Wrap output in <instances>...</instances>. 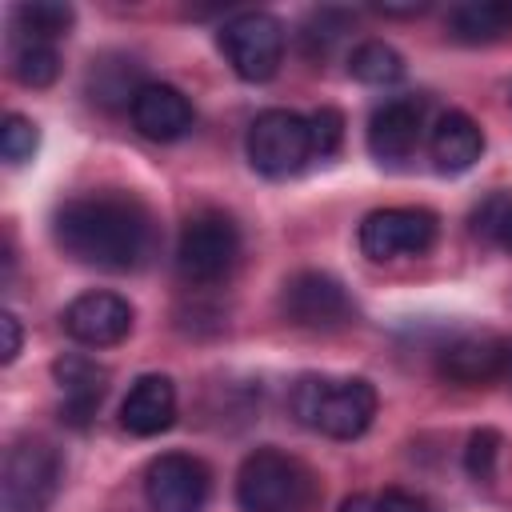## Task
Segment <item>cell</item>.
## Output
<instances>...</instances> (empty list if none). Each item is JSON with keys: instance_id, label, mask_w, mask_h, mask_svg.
Returning a JSON list of instances; mask_svg holds the SVG:
<instances>
[{"instance_id": "cell-1", "label": "cell", "mask_w": 512, "mask_h": 512, "mask_svg": "<svg viewBox=\"0 0 512 512\" xmlns=\"http://www.w3.org/2000/svg\"><path fill=\"white\" fill-rule=\"evenodd\" d=\"M56 248L100 272H136L156 252V216L132 192H84L52 212Z\"/></svg>"}, {"instance_id": "cell-2", "label": "cell", "mask_w": 512, "mask_h": 512, "mask_svg": "<svg viewBox=\"0 0 512 512\" xmlns=\"http://www.w3.org/2000/svg\"><path fill=\"white\" fill-rule=\"evenodd\" d=\"M376 388L364 376H300L292 384V416L332 440H356L376 420Z\"/></svg>"}, {"instance_id": "cell-3", "label": "cell", "mask_w": 512, "mask_h": 512, "mask_svg": "<svg viewBox=\"0 0 512 512\" xmlns=\"http://www.w3.org/2000/svg\"><path fill=\"white\" fill-rule=\"evenodd\" d=\"M320 500L316 472L280 448H256L240 460L236 504L240 512H312Z\"/></svg>"}, {"instance_id": "cell-4", "label": "cell", "mask_w": 512, "mask_h": 512, "mask_svg": "<svg viewBox=\"0 0 512 512\" xmlns=\"http://www.w3.org/2000/svg\"><path fill=\"white\" fill-rule=\"evenodd\" d=\"M240 260V228L232 224V216L208 208L184 220L180 240H176V276L184 284L208 288L228 280V272Z\"/></svg>"}, {"instance_id": "cell-5", "label": "cell", "mask_w": 512, "mask_h": 512, "mask_svg": "<svg viewBox=\"0 0 512 512\" xmlns=\"http://www.w3.org/2000/svg\"><path fill=\"white\" fill-rule=\"evenodd\" d=\"M64 480V460L48 440H16L0 468L4 512H48Z\"/></svg>"}, {"instance_id": "cell-6", "label": "cell", "mask_w": 512, "mask_h": 512, "mask_svg": "<svg viewBox=\"0 0 512 512\" xmlns=\"http://www.w3.org/2000/svg\"><path fill=\"white\" fill-rule=\"evenodd\" d=\"M244 152L248 164L268 176V180H284L296 176L308 160H312V132H308V116L288 112V108H264L244 136Z\"/></svg>"}, {"instance_id": "cell-7", "label": "cell", "mask_w": 512, "mask_h": 512, "mask_svg": "<svg viewBox=\"0 0 512 512\" xmlns=\"http://www.w3.org/2000/svg\"><path fill=\"white\" fill-rule=\"evenodd\" d=\"M216 48L240 80L264 84L284 64V24L272 12H236L232 20L220 24Z\"/></svg>"}, {"instance_id": "cell-8", "label": "cell", "mask_w": 512, "mask_h": 512, "mask_svg": "<svg viewBox=\"0 0 512 512\" xmlns=\"http://www.w3.org/2000/svg\"><path fill=\"white\" fill-rule=\"evenodd\" d=\"M280 316L308 332H336L356 316L348 288L320 268H304L284 280L280 288Z\"/></svg>"}, {"instance_id": "cell-9", "label": "cell", "mask_w": 512, "mask_h": 512, "mask_svg": "<svg viewBox=\"0 0 512 512\" xmlns=\"http://www.w3.org/2000/svg\"><path fill=\"white\" fill-rule=\"evenodd\" d=\"M440 220L428 208H376L360 224V252L368 260H404L432 252Z\"/></svg>"}, {"instance_id": "cell-10", "label": "cell", "mask_w": 512, "mask_h": 512, "mask_svg": "<svg viewBox=\"0 0 512 512\" xmlns=\"http://www.w3.org/2000/svg\"><path fill=\"white\" fill-rule=\"evenodd\" d=\"M212 492V472L200 456L160 452L144 468V500L152 512H204Z\"/></svg>"}, {"instance_id": "cell-11", "label": "cell", "mask_w": 512, "mask_h": 512, "mask_svg": "<svg viewBox=\"0 0 512 512\" xmlns=\"http://www.w3.org/2000/svg\"><path fill=\"white\" fill-rule=\"evenodd\" d=\"M60 328L84 344V348H108L120 344L132 332V304L116 292H80L64 312H60Z\"/></svg>"}, {"instance_id": "cell-12", "label": "cell", "mask_w": 512, "mask_h": 512, "mask_svg": "<svg viewBox=\"0 0 512 512\" xmlns=\"http://www.w3.org/2000/svg\"><path fill=\"white\" fill-rule=\"evenodd\" d=\"M436 372L448 384L464 388L488 384L508 372V340H500L496 332H460L436 352Z\"/></svg>"}, {"instance_id": "cell-13", "label": "cell", "mask_w": 512, "mask_h": 512, "mask_svg": "<svg viewBox=\"0 0 512 512\" xmlns=\"http://www.w3.org/2000/svg\"><path fill=\"white\" fill-rule=\"evenodd\" d=\"M368 152L380 164L408 160L424 140V100L420 96H392L368 116Z\"/></svg>"}, {"instance_id": "cell-14", "label": "cell", "mask_w": 512, "mask_h": 512, "mask_svg": "<svg viewBox=\"0 0 512 512\" xmlns=\"http://www.w3.org/2000/svg\"><path fill=\"white\" fill-rule=\"evenodd\" d=\"M52 376L60 384V420L68 428H88L108 396V368L84 352H64L52 364Z\"/></svg>"}, {"instance_id": "cell-15", "label": "cell", "mask_w": 512, "mask_h": 512, "mask_svg": "<svg viewBox=\"0 0 512 512\" xmlns=\"http://www.w3.org/2000/svg\"><path fill=\"white\" fill-rule=\"evenodd\" d=\"M128 120H132V128H136L144 140H152V144H172V140H180V136L192 132L196 112H192V100H188L180 88L160 84V80H148V84L136 92V100H132V108H128Z\"/></svg>"}, {"instance_id": "cell-16", "label": "cell", "mask_w": 512, "mask_h": 512, "mask_svg": "<svg viewBox=\"0 0 512 512\" xmlns=\"http://www.w3.org/2000/svg\"><path fill=\"white\" fill-rule=\"evenodd\" d=\"M172 420H176V384L168 376H160V372L140 376L128 388L124 404H120L124 432H132V436H160V432L172 428Z\"/></svg>"}, {"instance_id": "cell-17", "label": "cell", "mask_w": 512, "mask_h": 512, "mask_svg": "<svg viewBox=\"0 0 512 512\" xmlns=\"http://www.w3.org/2000/svg\"><path fill=\"white\" fill-rule=\"evenodd\" d=\"M144 68L136 56L128 52H100L92 56L88 72H84V92L92 104H100L104 112H120V108H132L136 92L144 88Z\"/></svg>"}, {"instance_id": "cell-18", "label": "cell", "mask_w": 512, "mask_h": 512, "mask_svg": "<svg viewBox=\"0 0 512 512\" xmlns=\"http://www.w3.org/2000/svg\"><path fill=\"white\" fill-rule=\"evenodd\" d=\"M428 152H432V164L440 172H448V176L468 172L484 156V128L468 112L448 108L436 116V124L428 132Z\"/></svg>"}, {"instance_id": "cell-19", "label": "cell", "mask_w": 512, "mask_h": 512, "mask_svg": "<svg viewBox=\"0 0 512 512\" xmlns=\"http://www.w3.org/2000/svg\"><path fill=\"white\" fill-rule=\"evenodd\" d=\"M512 32V4L500 0H472L448 12V36L460 44H492Z\"/></svg>"}, {"instance_id": "cell-20", "label": "cell", "mask_w": 512, "mask_h": 512, "mask_svg": "<svg viewBox=\"0 0 512 512\" xmlns=\"http://www.w3.org/2000/svg\"><path fill=\"white\" fill-rule=\"evenodd\" d=\"M8 20H12V36L56 44L60 36H68L76 12H72V4H60V0H24L12 8Z\"/></svg>"}, {"instance_id": "cell-21", "label": "cell", "mask_w": 512, "mask_h": 512, "mask_svg": "<svg viewBox=\"0 0 512 512\" xmlns=\"http://www.w3.org/2000/svg\"><path fill=\"white\" fill-rule=\"evenodd\" d=\"M8 72L24 84V88H48L60 76V52L48 40H28V36H12L8 44Z\"/></svg>"}, {"instance_id": "cell-22", "label": "cell", "mask_w": 512, "mask_h": 512, "mask_svg": "<svg viewBox=\"0 0 512 512\" xmlns=\"http://www.w3.org/2000/svg\"><path fill=\"white\" fill-rule=\"evenodd\" d=\"M352 28H356V16H352L348 8L324 4V8L308 12V20L300 24V52H304L308 60H328V56L336 52V44H340Z\"/></svg>"}, {"instance_id": "cell-23", "label": "cell", "mask_w": 512, "mask_h": 512, "mask_svg": "<svg viewBox=\"0 0 512 512\" xmlns=\"http://www.w3.org/2000/svg\"><path fill=\"white\" fill-rule=\"evenodd\" d=\"M348 76L360 84H372V88L396 84L404 76V56L384 40H364L348 52Z\"/></svg>"}, {"instance_id": "cell-24", "label": "cell", "mask_w": 512, "mask_h": 512, "mask_svg": "<svg viewBox=\"0 0 512 512\" xmlns=\"http://www.w3.org/2000/svg\"><path fill=\"white\" fill-rule=\"evenodd\" d=\"M472 232L504 252H512V192H492L472 212Z\"/></svg>"}, {"instance_id": "cell-25", "label": "cell", "mask_w": 512, "mask_h": 512, "mask_svg": "<svg viewBox=\"0 0 512 512\" xmlns=\"http://www.w3.org/2000/svg\"><path fill=\"white\" fill-rule=\"evenodd\" d=\"M36 148H40V128L28 116L8 112L4 124H0V156H4V164H12V168L28 164L36 156Z\"/></svg>"}, {"instance_id": "cell-26", "label": "cell", "mask_w": 512, "mask_h": 512, "mask_svg": "<svg viewBox=\"0 0 512 512\" xmlns=\"http://www.w3.org/2000/svg\"><path fill=\"white\" fill-rule=\"evenodd\" d=\"M496 456H500V432L496 428H476L468 436V448H464V468L472 480H492L496 472Z\"/></svg>"}, {"instance_id": "cell-27", "label": "cell", "mask_w": 512, "mask_h": 512, "mask_svg": "<svg viewBox=\"0 0 512 512\" xmlns=\"http://www.w3.org/2000/svg\"><path fill=\"white\" fill-rule=\"evenodd\" d=\"M308 132H312V156L324 160V156H332V152L340 148V140H344V116L324 104V108H316V112L308 116Z\"/></svg>"}, {"instance_id": "cell-28", "label": "cell", "mask_w": 512, "mask_h": 512, "mask_svg": "<svg viewBox=\"0 0 512 512\" xmlns=\"http://www.w3.org/2000/svg\"><path fill=\"white\" fill-rule=\"evenodd\" d=\"M376 512H432L416 492H404V488H388L376 496Z\"/></svg>"}, {"instance_id": "cell-29", "label": "cell", "mask_w": 512, "mask_h": 512, "mask_svg": "<svg viewBox=\"0 0 512 512\" xmlns=\"http://www.w3.org/2000/svg\"><path fill=\"white\" fill-rule=\"evenodd\" d=\"M0 332H4V344H0V360L4 364H12L16 356H20V344H24V332H20V320H16V312H0Z\"/></svg>"}, {"instance_id": "cell-30", "label": "cell", "mask_w": 512, "mask_h": 512, "mask_svg": "<svg viewBox=\"0 0 512 512\" xmlns=\"http://www.w3.org/2000/svg\"><path fill=\"white\" fill-rule=\"evenodd\" d=\"M340 512H376V496H368V492H352V496H344Z\"/></svg>"}, {"instance_id": "cell-31", "label": "cell", "mask_w": 512, "mask_h": 512, "mask_svg": "<svg viewBox=\"0 0 512 512\" xmlns=\"http://www.w3.org/2000/svg\"><path fill=\"white\" fill-rule=\"evenodd\" d=\"M508 380H512V344H508V372H504Z\"/></svg>"}]
</instances>
